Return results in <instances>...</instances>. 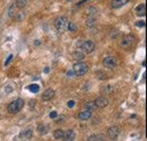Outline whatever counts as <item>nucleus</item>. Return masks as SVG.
I'll return each instance as SVG.
<instances>
[{"label": "nucleus", "mask_w": 147, "mask_h": 141, "mask_svg": "<svg viewBox=\"0 0 147 141\" xmlns=\"http://www.w3.org/2000/svg\"><path fill=\"white\" fill-rule=\"evenodd\" d=\"M136 14L138 16H145L146 15V5L145 4H141V5H139V6H137Z\"/></svg>", "instance_id": "nucleus-13"}, {"label": "nucleus", "mask_w": 147, "mask_h": 141, "mask_svg": "<svg viewBox=\"0 0 147 141\" xmlns=\"http://www.w3.org/2000/svg\"><path fill=\"white\" fill-rule=\"evenodd\" d=\"M85 11L87 14V17H95L97 15V9L94 7H88V8H86Z\"/></svg>", "instance_id": "nucleus-16"}, {"label": "nucleus", "mask_w": 147, "mask_h": 141, "mask_svg": "<svg viewBox=\"0 0 147 141\" xmlns=\"http://www.w3.org/2000/svg\"><path fill=\"white\" fill-rule=\"evenodd\" d=\"M26 5H27V0H16V8L18 9H22L24 8V7H26Z\"/></svg>", "instance_id": "nucleus-19"}, {"label": "nucleus", "mask_w": 147, "mask_h": 141, "mask_svg": "<svg viewBox=\"0 0 147 141\" xmlns=\"http://www.w3.org/2000/svg\"><path fill=\"white\" fill-rule=\"evenodd\" d=\"M119 134H120V129L117 125L111 126V128H109V130H108V135H109L111 139H117Z\"/></svg>", "instance_id": "nucleus-7"}, {"label": "nucleus", "mask_w": 147, "mask_h": 141, "mask_svg": "<svg viewBox=\"0 0 147 141\" xmlns=\"http://www.w3.org/2000/svg\"><path fill=\"white\" fill-rule=\"evenodd\" d=\"M67 30L70 32H76L77 31V26L74 21H68V25H67Z\"/></svg>", "instance_id": "nucleus-23"}, {"label": "nucleus", "mask_w": 147, "mask_h": 141, "mask_svg": "<svg viewBox=\"0 0 147 141\" xmlns=\"http://www.w3.org/2000/svg\"><path fill=\"white\" fill-rule=\"evenodd\" d=\"M53 137H54V139H57V140L62 139V138H64V131H62L61 129H58V130H55L54 133H53Z\"/></svg>", "instance_id": "nucleus-18"}, {"label": "nucleus", "mask_w": 147, "mask_h": 141, "mask_svg": "<svg viewBox=\"0 0 147 141\" xmlns=\"http://www.w3.org/2000/svg\"><path fill=\"white\" fill-rule=\"evenodd\" d=\"M32 134H33V131L28 129V130H25L24 132L20 133V138H24V139H31Z\"/></svg>", "instance_id": "nucleus-17"}, {"label": "nucleus", "mask_w": 147, "mask_h": 141, "mask_svg": "<svg viewBox=\"0 0 147 141\" xmlns=\"http://www.w3.org/2000/svg\"><path fill=\"white\" fill-rule=\"evenodd\" d=\"M93 107H94V103L92 104L91 102H87V103L85 104V108H87V110H91V111H92Z\"/></svg>", "instance_id": "nucleus-27"}, {"label": "nucleus", "mask_w": 147, "mask_h": 141, "mask_svg": "<svg viewBox=\"0 0 147 141\" xmlns=\"http://www.w3.org/2000/svg\"><path fill=\"white\" fill-rule=\"evenodd\" d=\"M129 0H111V8L112 9H118L120 7L124 6L126 4H128Z\"/></svg>", "instance_id": "nucleus-9"}, {"label": "nucleus", "mask_w": 147, "mask_h": 141, "mask_svg": "<svg viewBox=\"0 0 147 141\" xmlns=\"http://www.w3.org/2000/svg\"><path fill=\"white\" fill-rule=\"evenodd\" d=\"M23 106H24V101L22 98H17L9 104L7 110H8V112L10 114H16L23 108Z\"/></svg>", "instance_id": "nucleus-2"}, {"label": "nucleus", "mask_w": 147, "mask_h": 141, "mask_svg": "<svg viewBox=\"0 0 147 141\" xmlns=\"http://www.w3.org/2000/svg\"><path fill=\"white\" fill-rule=\"evenodd\" d=\"M103 65L108 69H115L118 65V61H117V58L112 57V55H108L103 59Z\"/></svg>", "instance_id": "nucleus-4"}, {"label": "nucleus", "mask_w": 147, "mask_h": 141, "mask_svg": "<svg viewBox=\"0 0 147 141\" xmlns=\"http://www.w3.org/2000/svg\"><path fill=\"white\" fill-rule=\"evenodd\" d=\"M113 90H114V88H113L112 86H111V85H107V86L104 87V88L102 89V91L104 94H108V95H111L113 93Z\"/></svg>", "instance_id": "nucleus-22"}, {"label": "nucleus", "mask_w": 147, "mask_h": 141, "mask_svg": "<svg viewBox=\"0 0 147 141\" xmlns=\"http://www.w3.org/2000/svg\"><path fill=\"white\" fill-rule=\"evenodd\" d=\"M14 18L15 21H22L24 18H25V13L24 11H17V13H14V15L11 16Z\"/></svg>", "instance_id": "nucleus-14"}, {"label": "nucleus", "mask_w": 147, "mask_h": 141, "mask_svg": "<svg viewBox=\"0 0 147 141\" xmlns=\"http://www.w3.org/2000/svg\"><path fill=\"white\" fill-rule=\"evenodd\" d=\"M67 25H68V19L66 17H58L54 20V26L59 32H62L67 28Z\"/></svg>", "instance_id": "nucleus-5"}, {"label": "nucleus", "mask_w": 147, "mask_h": 141, "mask_svg": "<svg viewBox=\"0 0 147 141\" xmlns=\"http://www.w3.org/2000/svg\"><path fill=\"white\" fill-rule=\"evenodd\" d=\"M145 25H146L145 20H138V21H136V26H137V27H145Z\"/></svg>", "instance_id": "nucleus-26"}, {"label": "nucleus", "mask_w": 147, "mask_h": 141, "mask_svg": "<svg viewBox=\"0 0 147 141\" xmlns=\"http://www.w3.org/2000/svg\"><path fill=\"white\" fill-rule=\"evenodd\" d=\"M28 89H30L32 93H38L40 91V86L38 85H35V84H33V85H31L30 87H28Z\"/></svg>", "instance_id": "nucleus-24"}, {"label": "nucleus", "mask_w": 147, "mask_h": 141, "mask_svg": "<svg viewBox=\"0 0 147 141\" xmlns=\"http://www.w3.org/2000/svg\"><path fill=\"white\" fill-rule=\"evenodd\" d=\"M88 141H101V140H104V137L101 134H94V135H91L88 137Z\"/></svg>", "instance_id": "nucleus-20"}, {"label": "nucleus", "mask_w": 147, "mask_h": 141, "mask_svg": "<svg viewBox=\"0 0 147 141\" xmlns=\"http://www.w3.org/2000/svg\"><path fill=\"white\" fill-rule=\"evenodd\" d=\"M84 58H85V55L80 51H76V52L73 53V59L75 61H81V60H84Z\"/></svg>", "instance_id": "nucleus-15"}, {"label": "nucleus", "mask_w": 147, "mask_h": 141, "mask_svg": "<svg viewBox=\"0 0 147 141\" xmlns=\"http://www.w3.org/2000/svg\"><path fill=\"white\" fill-rule=\"evenodd\" d=\"M10 91H13V88H11L10 86H7L6 87V93H10Z\"/></svg>", "instance_id": "nucleus-31"}, {"label": "nucleus", "mask_w": 147, "mask_h": 141, "mask_svg": "<svg viewBox=\"0 0 147 141\" xmlns=\"http://www.w3.org/2000/svg\"><path fill=\"white\" fill-rule=\"evenodd\" d=\"M73 71H74V74L76 75V76H78V77L84 76V75L87 74V71H88V65L86 64V63H84V62L78 61V62H76L74 64Z\"/></svg>", "instance_id": "nucleus-1"}, {"label": "nucleus", "mask_w": 147, "mask_h": 141, "mask_svg": "<svg viewBox=\"0 0 147 141\" xmlns=\"http://www.w3.org/2000/svg\"><path fill=\"white\" fill-rule=\"evenodd\" d=\"M11 59H13V54H10V55H9V57H8V59H7L6 61H5V65H7V64H8V63L11 61Z\"/></svg>", "instance_id": "nucleus-29"}, {"label": "nucleus", "mask_w": 147, "mask_h": 141, "mask_svg": "<svg viewBox=\"0 0 147 141\" xmlns=\"http://www.w3.org/2000/svg\"><path fill=\"white\" fill-rule=\"evenodd\" d=\"M54 97V90L52 88H48L47 90H44V93L42 94V99L43 101H50L51 98Z\"/></svg>", "instance_id": "nucleus-10"}, {"label": "nucleus", "mask_w": 147, "mask_h": 141, "mask_svg": "<svg viewBox=\"0 0 147 141\" xmlns=\"http://www.w3.org/2000/svg\"><path fill=\"white\" fill-rule=\"evenodd\" d=\"M109 104V101H108L105 97H97V98L94 101V106L96 107H100V108H103L105 106H108Z\"/></svg>", "instance_id": "nucleus-8"}, {"label": "nucleus", "mask_w": 147, "mask_h": 141, "mask_svg": "<svg viewBox=\"0 0 147 141\" xmlns=\"http://www.w3.org/2000/svg\"><path fill=\"white\" fill-rule=\"evenodd\" d=\"M96 24V18L95 17H87V19H86V25L88 26V27H92Z\"/></svg>", "instance_id": "nucleus-21"}, {"label": "nucleus", "mask_w": 147, "mask_h": 141, "mask_svg": "<svg viewBox=\"0 0 147 141\" xmlns=\"http://www.w3.org/2000/svg\"><path fill=\"white\" fill-rule=\"evenodd\" d=\"M75 106V102L74 101H69L68 102V107H74Z\"/></svg>", "instance_id": "nucleus-30"}, {"label": "nucleus", "mask_w": 147, "mask_h": 141, "mask_svg": "<svg viewBox=\"0 0 147 141\" xmlns=\"http://www.w3.org/2000/svg\"><path fill=\"white\" fill-rule=\"evenodd\" d=\"M80 49H81V51H83L84 53L90 54V53L94 52V50H95V44H94L92 41H85V42H83Z\"/></svg>", "instance_id": "nucleus-6"}, {"label": "nucleus", "mask_w": 147, "mask_h": 141, "mask_svg": "<svg viewBox=\"0 0 147 141\" xmlns=\"http://www.w3.org/2000/svg\"><path fill=\"white\" fill-rule=\"evenodd\" d=\"M49 71H50V69L47 67V68H45V69H44V72H45V74H48V72H49Z\"/></svg>", "instance_id": "nucleus-32"}, {"label": "nucleus", "mask_w": 147, "mask_h": 141, "mask_svg": "<svg viewBox=\"0 0 147 141\" xmlns=\"http://www.w3.org/2000/svg\"><path fill=\"white\" fill-rule=\"evenodd\" d=\"M135 41H136V38H135L134 35H131V34H127V35L122 36V38L120 40L119 45L122 49H129L135 43Z\"/></svg>", "instance_id": "nucleus-3"}, {"label": "nucleus", "mask_w": 147, "mask_h": 141, "mask_svg": "<svg viewBox=\"0 0 147 141\" xmlns=\"http://www.w3.org/2000/svg\"><path fill=\"white\" fill-rule=\"evenodd\" d=\"M91 116H92V111H91V110H85V111L80 112V113L78 114V119H79V120H81V121L88 120Z\"/></svg>", "instance_id": "nucleus-11"}, {"label": "nucleus", "mask_w": 147, "mask_h": 141, "mask_svg": "<svg viewBox=\"0 0 147 141\" xmlns=\"http://www.w3.org/2000/svg\"><path fill=\"white\" fill-rule=\"evenodd\" d=\"M67 1H71V0H67Z\"/></svg>", "instance_id": "nucleus-33"}, {"label": "nucleus", "mask_w": 147, "mask_h": 141, "mask_svg": "<svg viewBox=\"0 0 147 141\" xmlns=\"http://www.w3.org/2000/svg\"><path fill=\"white\" fill-rule=\"evenodd\" d=\"M75 132L73 130H68L66 131V132H64V138H62V140H66V141H73L75 140Z\"/></svg>", "instance_id": "nucleus-12"}, {"label": "nucleus", "mask_w": 147, "mask_h": 141, "mask_svg": "<svg viewBox=\"0 0 147 141\" xmlns=\"http://www.w3.org/2000/svg\"><path fill=\"white\" fill-rule=\"evenodd\" d=\"M37 130L40 133H42V134H45L47 133V131H45V126L44 125H38L37 126Z\"/></svg>", "instance_id": "nucleus-25"}, {"label": "nucleus", "mask_w": 147, "mask_h": 141, "mask_svg": "<svg viewBox=\"0 0 147 141\" xmlns=\"http://www.w3.org/2000/svg\"><path fill=\"white\" fill-rule=\"evenodd\" d=\"M58 116V113L55 111H53V112H51V113H50V118L51 119H55Z\"/></svg>", "instance_id": "nucleus-28"}]
</instances>
